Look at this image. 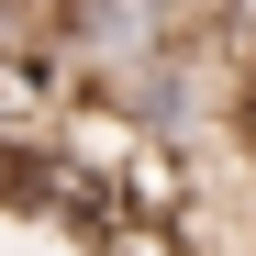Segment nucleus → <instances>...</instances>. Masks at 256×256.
Listing matches in <instances>:
<instances>
[{"label": "nucleus", "instance_id": "f257e3e1", "mask_svg": "<svg viewBox=\"0 0 256 256\" xmlns=\"http://www.w3.org/2000/svg\"><path fill=\"white\" fill-rule=\"evenodd\" d=\"M200 34V0H45V56L78 100H100L122 67H145Z\"/></svg>", "mask_w": 256, "mask_h": 256}, {"label": "nucleus", "instance_id": "7ed1b4c3", "mask_svg": "<svg viewBox=\"0 0 256 256\" xmlns=\"http://www.w3.org/2000/svg\"><path fill=\"white\" fill-rule=\"evenodd\" d=\"M245 256H256V200H245Z\"/></svg>", "mask_w": 256, "mask_h": 256}, {"label": "nucleus", "instance_id": "f03ea898", "mask_svg": "<svg viewBox=\"0 0 256 256\" xmlns=\"http://www.w3.org/2000/svg\"><path fill=\"white\" fill-rule=\"evenodd\" d=\"M223 145L256 156V56H234V134H223Z\"/></svg>", "mask_w": 256, "mask_h": 256}]
</instances>
